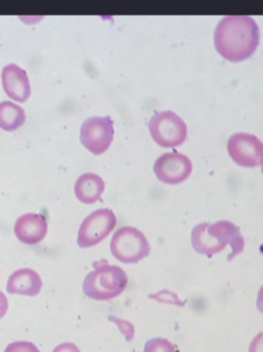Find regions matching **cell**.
<instances>
[{
  "label": "cell",
  "instance_id": "6da1fadb",
  "mask_svg": "<svg viewBox=\"0 0 263 352\" xmlns=\"http://www.w3.org/2000/svg\"><path fill=\"white\" fill-rule=\"evenodd\" d=\"M260 41V27L251 16H225L215 29V47L231 62H241L251 57Z\"/></svg>",
  "mask_w": 263,
  "mask_h": 352
},
{
  "label": "cell",
  "instance_id": "7a4b0ae2",
  "mask_svg": "<svg viewBox=\"0 0 263 352\" xmlns=\"http://www.w3.org/2000/svg\"><path fill=\"white\" fill-rule=\"evenodd\" d=\"M94 268L87 275L82 285L87 297L96 301H108L119 297L127 289L129 279L121 267L102 260L95 262Z\"/></svg>",
  "mask_w": 263,
  "mask_h": 352
},
{
  "label": "cell",
  "instance_id": "3957f363",
  "mask_svg": "<svg viewBox=\"0 0 263 352\" xmlns=\"http://www.w3.org/2000/svg\"><path fill=\"white\" fill-rule=\"evenodd\" d=\"M148 129L155 144L161 148H178L187 138L185 122L171 111L155 113L149 120Z\"/></svg>",
  "mask_w": 263,
  "mask_h": 352
},
{
  "label": "cell",
  "instance_id": "277c9868",
  "mask_svg": "<svg viewBox=\"0 0 263 352\" xmlns=\"http://www.w3.org/2000/svg\"><path fill=\"white\" fill-rule=\"evenodd\" d=\"M150 244L140 230L123 227L117 230L111 242V254L125 264L140 262L150 254Z\"/></svg>",
  "mask_w": 263,
  "mask_h": 352
},
{
  "label": "cell",
  "instance_id": "5b68a950",
  "mask_svg": "<svg viewBox=\"0 0 263 352\" xmlns=\"http://www.w3.org/2000/svg\"><path fill=\"white\" fill-rule=\"evenodd\" d=\"M117 223V217L111 209H98L91 213L80 225L78 246L89 248L100 243L113 231Z\"/></svg>",
  "mask_w": 263,
  "mask_h": 352
},
{
  "label": "cell",
  "instance_id": "8992f818",
  "mask_svg": "<svg viewBox=\"0 0 263 352\" xmlns=\"http://www.w3.org/2000/svg\"><path fill=\"white\" fill-rule=\"evenodd\" d=\"M115 138V127L109 117H92L87 119L80 128V142L82 146L100 156L108 151Z\"/></svg>",
  "mask_w": 263,
  "mask_h": 352
},
{
  "label": "cell",
  "instance_id": "52a82bcc",
  "mask_svg": "<svg viewBox=\"0 0 263 352\" xmlns=\"http://www.w3.org/2000/svg\"><path fill=\"white\" fill-rule=\"evenodd\" d=\"M227 152L231 160L239 166L255 168L262 165V142L251 134H233L227 142Z\"/></svg>",
  "mask_w": 263,
  "mask_h": 352
},
{
  "label": "cell",
  "instance_id": "ba28073f",
  "mask_svg": "<svg viewBox=\"0 0 263 352\" xmlns=\"http://www.w3.org/2000/svg\"><path fill=\"white\" fill-rule=\"evenodd\" d=\"M153 170L159 182L175 186L190 177L192 173V163L185 155L165 153L155 161Z\"/></svg>",
  "mask_w": 263,
  "mask_h": 352
},
{
  "label": "cell",
  "instance_id": "9c48e42d",
  "mask_svg": "<svg viewBox=\"0 0 263 352\" xmlns=\"http://www.w3.org/2000/svg\"><path fill=\"white\" fill-rule=\"evenodd\" d=\"M5 94L16 102H26L31 95L30 80L27 72L16 64L4 66L1 74Z\"/></svg>",
  "mask_w": 263,
  "mask_h": 352
},
{
  "label": "cell",
  "instance_id": "30bf717a",
  "mask_svg": "<svg viewBox=\"0 0 263 352\" xmlns=\"http://www.w3.org/2000/svg\"><path fill=\"white\" fill-rule=\"evenodd\" d=\"M14 234L22 243L34 245L45 239L47 234V221L43 214L26 213L16 219Z\"/></svg>",
  "mask_w": 263,
  "mask_h": 352
},
{
  "label": "cell",
  "instance_id": "8fae6325",
  "mask_svg": "<svg viewBox=\"0 0 263 352\" xmlns=\"http://www.w3.org/2000/svg\"><path fill=\"white\" fill-rule=\"evenodd\" d=\"M43 280L38 273L32 269L24 268L14 271L8 280L6 291L10 295L34 297L41 293Z\"/></svg>",
  "mask_w": 263,
  "mask_h": 352
},
{
  "label": "cell",
  "instance_id": "7c38bea8",
  "mask_svg": "<svg viewBox=\"0 0 263 352\" xmlns=\"http://www.w3.org/2000/svg\"><path fill=\"white\" fill-rule=\"evenodd\" d=\"M208 230L223 244L231 246L233 252L229 256V261L243 252L245 248V238L242 235L240 228L235 223L229 221H219L215 223H209Z\"/></svg>",
  "mask_w": 263,
  "mask_h": 352
},
{
  "label": "cell",
  "instance_id": "4fadbf2b",
  "mask_svg": "<svg viewBox=\"0 0 263 352\" xmlns=\"http://www.w3.org/2000/svg\"><path fill=\"white\" fill-rule=\"evenodd\" d=\"M208 223H200L192 229V245L194 252L212 258L214 254L223 252L227 245L219 241L216 236L208 231Z\"/></svg>",
  "mask_w": 263,
  "mask_h": 352
},
{
  "label": "cell",
  "instance_id": "5bb4252c",
  "mask_svg": "<svg viewBox=\"0 0 263 352\" xmlns=\"http://www.w3.org/2000/svg\"><path fill=\"white\" fill-rule=\"evenodd\" d=\"M104 190V180L95 173H84L80 176L74 186L76 198L84 204H94L101 200Z\"/></svg>",
  "mask_w": 263,
  "mask_h": 352
},
{
  "label": "cell",
  "instance_id": "9a60e30c",
  "mask_svg": "<svg viewBox=\"0 0 263 352\" xmlns=\"http://www.w3.org/2000/svg\"><path fill=\"white\" fill-rule=\"evenodd\" d=\"M26 122V113L22 107L10 101L0 103V128L6 132L16 131Z\"/></svg>",
  "mask_w": 263,
  "mask_h": 352
},
{
  "label": "cell",
  "instance_id": "2e32d148",
  "mask_svg": "<svg viewBox=\"0 0 263 352\" xmlns=\"http://www.w3.org/2000/svg\"><path fill=\"white\" fill-rule=\"evenodd\" d=\"M144 352H178L177 347L168 339L155 338L147 341Z\"/></svg>",
  "mask_w": 263,
  "mask_h": 352
},
{
  "label": "cell",
  "instance_id": "e0dca14e",
  "mask_svg": "<svg viewBox=\"0 0 263 352\" xmlns=\"http://www.w3.org/2000/svg\"><path fill=\"white\" fill-rule=\"evenodd\" d=\"M4 352H41L33 343L18 341L8 345Z\"/></svg>",
  "mask_w": 263,
  "mask_h": 352
},
{
  "label": "cell",
  "instance_id": "ac0fdd59",
  "mask_svg": "<svg viewBox=\"0 0 263 352\" xmlns=\"http://www.w3.org/2000/svg\"><path fill=\"white\" fill-rule=\"evenodd\" d=\"M53 352H80L78 347L73 343H63V344L58 345Z\"/></svg>",
  "mask_w": 263,
  "mask_h": 352
},
{
  "label": "cell",
  "instance_id": "d6986e66",
  "mask_svg": "<svg viewBox=\"0 0 263 352\" xmlns=\"http://www.w3.org/2000/svg\"><path fill=\"white\" fill-rule=\"evenodd\" d=\"M8 310V298L2 292H0V320L5 316Z\"/></svg>",
  "mask_w": 263,
  "mask_h": 352
}]
</instances>
